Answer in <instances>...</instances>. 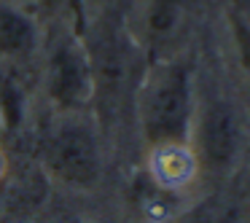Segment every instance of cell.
Wrapping results in <instances>:
<instances>
[{"instance_id": "1", "label": "cell", "mask_w": 250, "mask_h": 223, "mask_svg": "<svg viewBox=\"0 0 250 223\" xmlns=\"http://www.w3.org/2000/svg\"><path fill=\"white\" fill-rule=\"evenodd\" d=\"M196 116L194 78L186 62L156 60L140 78L135 94V119L146 148L191 142Z\"/></svg>"}, {"instance_id": "2", "label": "cell", "mask_w": 250, "mask_h": 223, "mask_svg": "<svg viewBox=\"0 0 250 223\" xmlns=\"http://www.w3.org/2000/svg\"><path fill=\"white\" fill-rule=\"evenodd\" d=\"M41 162L54 183L70 191H92L103 178V145L86 113H54L43 140Z\"/></svg>"}, {"instance_id": "3", "label": "cell", "mask_w": 250, "mask_h": 223, "mask_svg": "<svg viewBox=\"0 0 250 223\" xmlns=\"http://www.w3.org/2000/svg\"><path fill=\"white\" fill-rule=\"evenodd\" d=\"M43 89L54 113H86L97 94L94 78V57L76 38L54 43L46 60Z\"/></svg>"}, {"instance_id": "4", "label": "cell", "mask_w": 250, "mask_h": 223, "mask_svg": "<svg viewBox=\"0 0 250 223\" xmlns=\"http://www.w3.org/2000/svg\"><path fill=\"white\" fill-rule=\"evenodd\" d=\"M191 148L196 153L202 172L226 175L234 169L242 151V126L237 110L229 102H207L196 105L194 126H191Z\"/></svg>"}, {"instance_id": "5", "label": "cell", "mask_w": 250, "mask_h": 223, "mask_svg": "<svg viewBox=\"0 0 250 223\" xmlns=\"http://www.w3.org/2000/svg\"><path fill=\"white\" fill-rule=\"evenodd\" d=\"M199 162L191 142L148 148V178L164 194H180L199 178Z\"/></svg>"}, {"instance_id": "6", "label": "cell", "mask_w": 250, "mask_h": 223, "mask_svg": "<svg viewBox=\"0 0 250 223\" xmlns=\"http://www.w3.org/2000/svg\"><path fill=\"white\" fill-rule=\"evenodd\" d=\"M41 46V30L33 14L14 3H0V54L6 60H24Z\"/></svg>"}, {"instance_id": "7", "label": "cell", "mask_w": 250, "mask_h": 223, "mask_svg": "<svg viewBox=\"0 0 250 223\" xmlns=\"http://www.w3.org/2000/svg\"><path fill=\"white\" fill-rule=\"evenodd\" d=\"M186 3L183 0H146V11H143V30L146 38L153 46H164L175 38L183 22Z\"/></svg>"}, {"instance_id": "8", "label": "cell", "mask_w": 250, "mask_h": 223, "mask_svg": "<svg viewBox=\"0 0 250 223\" xmlns=\"http://www.w3.org/2000/svg\"><path fill=\"white\" fill-rule=\"evenodd\" d=\"M229 33H231L234 49H237V60L242 67L245 78L250 83V19L245 11H231L229 14Z\"/></svg>"}, {"instance_id": "9", "label": "cell", "mask_w": 250, "mask_h": 223, "mask_svg": "<svg viewBox=\"0 0 250 223\" xmlns=\"http://www.w3.org/2000/svg\"><path fill=\"white\" fill-rule=\"evenodd\" d=\"M239 202L250 210V167L245 169L242 180H239Z\"/></svg>"}, {"instance_id": "10", "label": "cell", "mask_w": 250, "mask_h": 223, "mask_svg": "<svg viewBox=\"0 0 250 223\" xmlns=\"http://www.w3.org/2000/svg\"><path fill=\"white\" fill-rule=\"evenodd\" d=\"M245 14H248V19H250V0H248V6H245Z\"/></svg>"}, {"instance_id": "11", "label": "cell", "mask_w": 250, "mask_h": 223, "mask_svg": "<svg viewBox=\"0 0 250 223\" xmlns=\"http://www.w3.org/2000/svg\"><path fill=\"white\" fill-rule=\"evenodd\" d=\"M57 223H78V221H57Z\"/></svg>"}]
</instances>
